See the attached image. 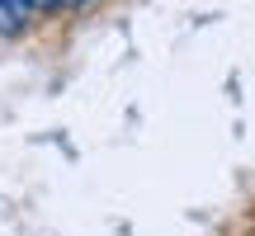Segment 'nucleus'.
Here are the masks:
<instances>
[{
	"mask_svg": "<svg viewBox=\"0 0 255 236\" xmlns=\"http://www.w3.org/2000/svg\"><path fill=\"white\" fill-rule=\"evenodd\" d=\"M28 24H33L28 14H19V9L9 5V0H0V38H14V33H24Z\"/></svg>",
	"mask_w": 255,
	"mask_h": 236,
	"instance_id": "1",
	"label": "nucleus"
},
{
	"mask_svg": "<svg viewBox=\"0 0 255 236\" xmlns=\"http://www.w3.org/2000/svg\"><path fill=\"white\" fill-rule=\"evenodd\" d=\"M90 0H38V14H66V9H81Z\"/></svg>",
	"mask_w": 255,
	"mask_h": 236,
	"instance_id": "2",
	"label": "nucleus"
}]
</instances>
